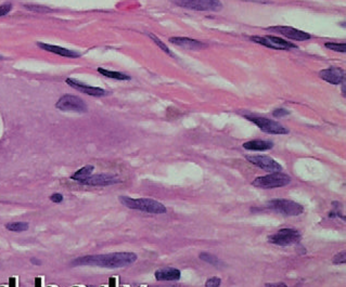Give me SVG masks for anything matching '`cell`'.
I'll return each mask as SVG.
<instances>
[{"mask_svg":"<svg viewBox=\"0 0 346 287\" xmlns=\"http://www.w3.org/2000/svg\"><path fill=\"white\" fill-rule=\"evenodd\" d=\"M137 255L134 253H112L103 255H90L75 259L72 261L73 267L90 266L106 269H118L131 266L137 261Z\"/></svg>","mask_w":346,"mask_h":287,"instance_id":"6da1fadb","label":"cell"},{"mask_svg":"<svg viewBox=\"0 0 346 287\" xmlns=\"http://www.w3.org/2000/svg\"><path fill=\"white\" fill-rule=\"evenodd\" d=\"M120 202L127 208L140 210L144 212L159 214L165 213L167 211L166 207L162 203L152 199H145V197H141V199H131V197L128 196H120Z\"/></svg>","mask_w":346,"mask_h":287,"instance_id":"7a4b0ae2","label":"cell"},{"mask_svg":"<svg viewBox=\"0 0 346 287\" xmlns=\"http://www.w3.org/2000/svg\"><path fill=\"white\" fill-rule=\"evenodd\" d=\"M267 207L283 216H298L304 212V207L301 204L285 199L271 200L267 203Z\"/></svg>","mask_w":346,"mask_h":287,"instance_id":"3957f363","label":"cell"},{"mask_svg":"<svg viewBox=\"0 0 346 287\" xmlns=\"http://www.w3.org/2000/svg\"><path fill=\"white\" fill-rule=\"evenodd\" d=\"M290 176L281 173H271L270 175L256 178L252 184L260 189H276V187L286 186L290 184Z\"/></svg>","mask_w":346,"mask_h":287,"instance_id":"277c9868","label":"cell"},{"mask_svg":"<svg viewBox=\"0 0 346 287\" xmlns=\"http://www.w3.org/2000/svg\"><path fill=\"white\" fill-rule=\"evenodd\" d=\"M176 6L196 11H219L223 5L219 0H171Z\"/></svg>","mask_w":346,"mask_h":287,"instance_id":"5b68a950","label":"cell"},{"mask_svg":"<svg viewBox=\"0 0 346 287\" xmlns=\"http://www.w3.org/2000/svg\"><path fill=\"white\" fill-rule=\"evenodd\" d=\"M302 240L301 233L293 228H285L268 236V242L279 246H290L297 244Z\"/></svg>","mask_w":346,"mask_h":287,"instance_id":"8992f818","label":"cell"},{"mask_svg":"<svg viewBox=\"0 0 346 287\" xmlns=\"http://www.w3.org/2000/svg\"><path fill=\"white\" fill-rule=\"evenodd\" d=\"M56 107L62 112L84 113L87 111V105L83 99L73 94H65L61 97L56 104Z\"/></svg>","mask_w":346,"mask_h":287,"instance_id":"52a82bcc","label":"cell"},{"mask_svg":"<svg viewBox=\"0 0 346 287\" xmlns=\"http://www.w3.org/2000/svg\"><path fill=\"white\" fill-rule=\"evenodd\" d=\"M251 40L274 50H289L292 48H296L294 43L288 42L287 40L279 37H274V36H262V37L261 36H254V37H251Z\"/></svg>","mask_w":346,"mask_h":287,"instance_id":"ba28073f","label":"cell"},{"mask_svg":"<svg viewBox=\"0 0 346 287\" xmlns=\"http://www.w3.org/2000/svg\"><path fill=\"white\" fill-rule=\"evenodd\" d=\"M251 122H253L257 127H259L262 131L269 133V134H287L289 133V130L283 127L281 124L278 122H274L265 117H247Z\"/></svg>","mask_w":346,"mask_h":287,"instance_id":"9c48e42d","label":"cell"},{"mask_svg":"<svg viewBox=\"0 0 346 287\" xmlns=\"http://www.w3.org/2000/svg\"><path fill=\"white\" fill-rule=\"evenodd\" d=\"M122 180L117 175L111 174H99V175H90L84 180L79 181L78 183L82 185H89V186H108L118 184Z\"/></svg>","mask_w":346,"mask_h":287,"instance_id":"30bf717a","label":"cell"},{"mask_svg":"<svg viewBox=\"0 0 346 287\" xmlns=\"http://www.w3.org/2000/svg\"><path fill=\"white\" fill-rule=\"evenodd\" d=\"M246 159L253 165L265 170V172L280 173L282 170V166L278 161L267 155H247Z\"/></svg>","mask_w":346,"mask_h":287,"instance_id":"8fae6325","label":"cell"},{"mask_svg":"<svg viewBox=\"0 0 346 287\" xmlns=\"http://www.w3.org/2000/svg\"><path fill=\"white\" fill-rule=\"evenodd\" d=\"M269 31L277 32L283 36H286L287 38H290L292 40H296V41H305L312 38V36L309 34L296 30L294 28H291V26H273V28H269Z\"/></svg>","mask_w":346,"mask_h":287,"instance_id":"7c38bea8","label":"cell"},{"mask_svg":"<svg viewBox=\"0 0 346 287\" xmlns=\"http://www.w3.org/2000/svg\"><path fill=\"white\" fill-rule=\"evenodd\" d=\"M66 84L68 86H71L72 88L76 89L77 91H81L85 94H88V95H91V97H103L105 95L106 92L104 89H101V88H98V87H93V86H88V85H85L81 82H78V80L74 79V78H68L66 79Z\"/></svg>","mask_w":346,"mask_h":287,"instance_id":"4fadbf2b","label":"cell"},{"mask_svg":"<svg viewBox=\"0 0 346 287\" xmlns=\"http://www.w3.org/2000/svg\"><path fill=\"white\" fill-rule=\"evenodd\" d=\"M321 79L332 85H340L345 82V71L340 67H329L319 73Z\"/></svg>","mask_w":346,"mask_h":287,"instance_id":"5bb4252c","label":"cell"},{"mask_svg":"<svg viewBox=\"0 0 346 287\" xmlns=\"http://www.w3.org/2000/svg\"><path fill=\"white\" fill-rule=\"evenodd\" d=\"M170 42L176 44V46H178L180 48L192 51H200L202 49L207 48V44L187 37H172L170 38Z\"/></svg>","mask_w":346,"mask_h":287,"instance_id":"9a60e30c","label":"cell"},{"mask_svg":"<svg viewBox=\"0 0 346 287\" xmlns=\"http://www.w3.org/2000/svg\"><path fill=\"white\" fill-rule=\"evenodd\" d=\"M37 46H38L40 49H42V50L48 51V52H51V53H55V55H58V56H61V57H64V58H72V59H75V58H79V57H81V55H79V53L76 52V51L68 50V49L62 48V47H59V46H55V44L45 43V42H37Z\"/></svg>","mask_w":346,"mask_h":287,"instance_id":"2e32d148","label":"cell"},{"mask_svg":"<svg viewBox=\"0 0 346 287\" xmlns=\"http://www.w3.org/2000/svg\"><path fill=\"white\" fill-rule=\"evenodd\" d=\"M154 276L157 281H178L181 272L176 268H165L155 271Z\"/></svg>","mask_w":346,"mask_h":287,"instance_id":"e0dca14e","label":"cell"},{"mask_svg":"<svg viewBox=\"0 0 346 287\" xmlns=\"http://www.w3.org/2000/svg\"><path fill=\"white\" fill-rule=\"evenodd\" d=\"M273 143L267 140H251L243 143V148L248 151H267L272 149Z\"/></svg>","mask_w":346,"mask_h":287,"instance_id":"ac0fdd59","label":"cell"},{"mask_svg":"<svg viewBox=\"0 0 346 287\" xmlns=\"http://www.w3.org/2000/svg\"><path fill=\"white\" fill-rule=\"evenodd\" d=\"M94 170H95V167L93 165H86L83 168L78 169L73 176H71V179L76 182H79V181L84 180V179H86L87 177H89L94 173Z\"/></svg>","mask_w":346,"mask_h":287,"instance_id":"d6986e66","label":"cell"},{"mask_svg":"<svg viewBox=\"0 0 346 287\" xmlns=\"http://www.w3.org/2000/svg\"><path fill=\"white\" fill-rule=\"evenodd\" d=\"M98 71L108 78H112V79H118V80H130V77L128 75L125 74H122L120 71H114V70H109V69H105L102 67L98 68Z\"/></svg>","mask_w":346,"mask_h":287,"instance_id":"ffe728a7","label":"cell"},{"mask_svg":"<svg viewBox=\"0 0 346 287\" xmlns=\"http://www.w3.org/2000/svg\"><path fill=\"white\" fill-rule=\"evenodd\" d=\"M30 228L28 222L23 221H15V222H9L6 224V229L11 232H24L28 231Z\"/></svg>","mask_w":346,"mask_h":287,"instance_id":"44dd1931","label":"cell"},{"mask_svg":"<svg viewBox=\"0 0 346 287\" xmlns=\"http://www.w3.org/2000/svg\"><path fill=\"white\" fill-rule=\"evenodd\" d=\"M199 257L201 260H203V261H205L214 267H221L224 265L223 261H220V260L215 255H212L209 253H201Z\"/></svg>","mask_w":346,"mask_h":287,"instance_id":"7402d4cb","label":"cell"},{"mask_svg":"<svg viewBox=\"0 0 346 287\" xmlns=\"http://www.w3.org/2000/svg\"><path fill=\"white\" fill-rule=\"evenodd\" d=\"M325 46H326V48L330 49L332 51H335V52L344 53L346 51V43L345 42H341V43H339V42H326Z\"/></svg>","mask_w":346,"mask_h":287,"instance_id":"603a6c76","label":"cell"},{"mask_svg":"<svg viewBox=\"0 0 346 287\" xmlns=\"http://www.w3.org/2000/svg\"><path fill=\"white\" fill-rule=\"evenodd\" d=\"M149 36H150V37L151 38H152L153 39V41L157 44V46L159 47V48H161L164 52H166L167 53V55H170V56H173V53L171 52V50L170 49H168V47L166 46V44L162 41V40H159L157 37H156V36H154L153 34H149Z\"/></svg>","mask_w":346,"mask_h":287,"instance_id":"cb8c5ba5","label":"cell"},{"mask_svg":"<svg viewBox=\"0 0 346 287\" xmlns=\"http://www.w3.org/2000/svg\"><path fill=\"white\" fill-rule=\"evenodd\" d=\"M332 262L334 265H343L346 262V253L345 252H341L339 254H336L333 259H332Z\"/></svg>","mask_w":346,"mask_h":287,"instance_id":"d4e9b609","label":"cell"},{"mask_svg":"<svg viewBox=\"0 0 346 287\" xmlns=\"http://www.w3.org/2000/svg\"><path fill=\"white\" fill-rule=\"evenodd\" d=\"M220 284H221V280L219 279V277L214 276V277H211V279L206 281L205 287H220Z\"/></svg>","mask_w":346,"mask_h":287,"instance_id":"484cf974","label":"cell"},{"mask_svg":"<svg viewBox=\"0 0 346 287\" xmlns=\"http://www.w3.org/2000/svg\"><path fill=\"white\" fill-rule=\"evenodd\" d=\"M12 9V5L11 4H5L0 6V16H5L7 15L9 12L11 11Z\"/></svg>","mask_w":346,"mask_h":287,"instance_id":"4316f807","label":"cell"},{"mask_svg":"<svg viewBox=\"0 0 346 287\" xmlns=\"http://www.w3.org/2000/svg\"><path fill=\"white\" fill-rule=\"evenodd\" d=\"M272 115L274 116V117H277V118H281V117H285V116L289 115V112L285 109H278V110H274L272 112Z\"/></svg>","mask_w":346,"mask_h":287,"instance_id":"83f0119b","label":"cell"},{"mask_svg":"<svg viewBox=\"0 0 346 287\" xmlns=\"http://www.w3.org/2000/svg\"><path fill=\"white\" fill-rule=\"evenodd\" d=\"M50 201L53 202V203H56V204H59V203L63 201V195H62L61 193H53L50 196Z\"/></svg>","mask_w":346,"mask_h":287,"instance_id":"f1b7e54d","label":"cell"},{"mask_svg":"<svg viewBox=\"0 0 346 287\" xmlns=\"http://www.w3.org/2000/svg\"><path fill=\"white\" fill-rule=\"evenodd\" d=\"M266 287H288L285 283H269L266 284Z\"/></svg>","mask_w":346,"mask_h":287,"instance_id":"f546056e","label":"cell"},{"mask_svg":"<svg viewBox=\"0 0 346 287\" xmlns=\"http://www.w3.org/2000/svg\"><path fill=\"white\" fill-rule=\"evenodd\" d=\"M31 262H32L33 265H35V266H40V265H41L40 260H38V259H36V258H32V259H31Z\"/></svg>","mask_w":346,"mask_h":287,"instance_id":"4dcf8cb0","label":"cell"}]
</instances>
